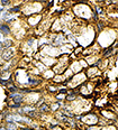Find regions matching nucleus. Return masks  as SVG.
<instances>
[{"label": "nucleus", "mask_w": 118, "mask_h": 130, "mask_svg": "<svg viewBox=\"0 0 118 130\" xmlns=\"http://www.w3.org/2000/svg\"><path fill=\"white\" fill-rule=\"evenodd\" d=\"M106 12L112 19H118V5L117 2L110 1L108 5V7L106 8Z\"/></svg>", "instance_id": "obj_1"}, {"label": "nucleus", "mask_w": 118, "mask_h": 130, "mask_svg": "<svg viewBox=\"0 0 118 130\" xmlns=\"http://www.w3.org/2000/svg\"><path fill=\"white\" fill-rule=\"evenodd\" d=\"M100 113H101V116H102L103 118L110 119L111 121H115L117 119L116 113H115L114 111H110V110H108V109H102V110L100 111Z\"/></svg>", "instance_id": "obj_2"}, {"label": "nucleus", "mask_w": 118, "mask_h": 130, "mask_svg": "<svg viewBox=\"0 0 118 130\" xmlns=\"http://www.w3.org/2000/svg\"><path fill=\"white\" fill-rule=\"evenodd\" d=\"M10 98L12 99V101L15 102V103H18V104H20L21 102H23V100H24L23 94L19 93V92H15V93H11V94H10Z\"/></svg>", "instance_id": "obj_3"}, {"label": "nucleus", "mask_w": 118, "mask_h": 130, "mask_svg": "<svg viewBox=\"0 0 118 130\" xmlns=\"http://www.w3.org/2000/svg\"><path fill=\"white\" fill-rule=\"evenodd\" d=\"M14 54H15L14 48H7V50H5L4 53H2V58H4L5 61H9L14 56Z\"/></svg>", "instance_id": "obj_4"}, {"label": "nucleus", "mask_w": 118, "mask_h": 130, "mask_svg": "<svg viewBox=\"0 0 118 130\" xmlns=\"http://www.w3.org/2000/svg\"><path fill=\"white\" fill-rule=\"evenodd\" d=\"M112 51H114V47H112V46H109V47H107L106 50H103L102 58H107V57H109L110 55H112Z\"/></svg>", "instance_id": "obj_5"}, {"label": "nucleus", "mask_w": 118, "mask_h": 130, "mask_svg": "<svg viewBox=\"0 0 118 130\" xmlns=\"http://www.w3.org/2000/svg\"><path fill=\"white\" fill-rule=\"evenodd\" d=\"M0 31H1L2 35H9L10 34L9 27L6 26V25H1V26H0Z\"/></svg>", "instance_id": "obj_6"}, {"label": "nucleus", "mask_w": 118, "mask_h": 130, "mask_svg": "<svg viewBox=\"0 0 118 130\" xmlns=\"http://www.w3.org/2000/svg\"><path fill=\"white\" fill-rule=\"evenodd\" d=\"M75 98H76V95H75L74 91H72L70 94H69V95H67V98H65V100H67V101H69V102H71V101H74Z\"/></svg>", "instance_id": "obj_7"}, {"label": "nucleus", "mask_w": 118, "mask_h": 130, "mask_svg": "<svg viewBox=\"0 0 118 130\" xmlns=\"http://www.w3.org/2000/svg\"><path fill=\"white\" fill-rule=\"evenodd\" d=\"M11 45H12V42L10 39H7V40L5 39V42L2 43V47L6 48V50H7V48H10V46H11Z\"/></svg>", "instance_id": "obj_8"}, {"label": "nucleus", "mask_w": 118, "mask_h": 130, "mask_svg": "<svg viewBox=\"0 0 118 130\" xmlns=\"http://www.w3.org/2000/svg\"><path fill=\"white\" fill-rule=\"evenodd\" d=\"M6 129L7 130H16L17 129V126H16L15 122H10V123H7Z\"/></svg>", "instance_id": "obj_9"}, {"label": "nucleus", "mask_w": 118, "mask_h": 130, "mask_svg": "<svg viewBox=\"0 0 118 130\" xmlns=\"http://www.w3.org/2000/svg\"><path fill=\"white\" fill-rule=\"evenodd\" d=\"M40 111L41 112H48V111H50V107H48L47 104L44 103V104H42L40 107Z\"/></svg>", "instance_id": "obj_10"}, {"label": "nucleus", "mask_w": 118, "mask_h": 130, "mask_svg": "<svg viewBox=\"0 0 118 130\" xmlns=\"http://www.w3.org/2000/svg\"><path fill=\"white\" fill-rule=\"evenodd\" d=\"M19 10H20V6H17V7H14V8H11V9L9 10L10 12H18Z\"/></svg>", "instance_id": "obj_11"}, {"label": "nucleus", "mask_w": 118, "mask_h": 130, "mask_svg": "<svg viewBox=\"0 0 118 130\" xmlns=\"http://www.w3.org/2000/svg\"><path fill=\"white\" fill-rule=\"evenodd\" d=\"M38 83H40V81L37 80H29V84L31 85H37Z\"/></svg>", "instance_id": "obj_12"}, {"label": "nucleus", "mask_w": 118, "mask_h": 130, "mask_svg": "<svg viewBox=\"0 0 118 130\" xmlns=\"http://www.w3.org/2000/svg\"><path fill=\"white\" fill-rule=\"evenodd\" d=\"M10 2L9 1H6V0H2L1 2H0V5H1V6H7V5H9Z\"/></svg>", "instance_id": "obj_13"}, {"label": "nucleus", "mask_w": 118, "mask_h": 130, "mask_svg": "<svg viewBox=\"0 0 118 130\" xmlns=\"http://www.w3.org/2000/svg\"><path fill=\"white\" fill-rule=\"evenodd\" d=\"M4 11H5L4 6H1V5H0V13H1V12H4Z\"/></svg>", "instance_id": "obj_14"}, {"label": "nucleus", "mask_w": 118, "mask_h": 130, "mask_svg": "<svg viewBox=\"0 0 118 130\" xmlns=\"http://www.w3.org/2000/svg\"><path fill=\"white\" fill-rule=\"evenodd\" d=\"M0 130H7L6 127H0Z\"/></svg>", "instance_id": "obj_15"}, {"label": "nucleus", "mask_w": 118, "mask_h": 130, "mask_svg": "<svg viewBox=\"0 0 118 130\" xmlns=\"http://www.w3.org/2000/svg\"><path fill=\"white\" fill-rule=\"evenodd\" d=\"M20 130H31V129H28V128H21Z\"/></svg>", "instance_id": "obj_16"}]
</instances>
